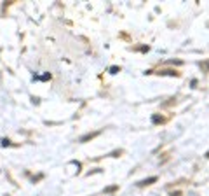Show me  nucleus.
<instances>
[{
  "label": "nucleus",
  "instance_id": "nucleus-1",
  "mask_svg": "<svg viewBox=\"0 0 209 196\" xmlns=\"http://www.w3.org/2000/svg\"><path fill=\"white\" fill-rule=\"evenodd\" d=\"M96 135H98V131H96V133H87V135H84V137H80V138H79V142H86V140H89V138L96 137Z\"/></svg>",
  "mask_w": 209,
  "mask_h": 196
},
{
  "label": "nucleus",
  "instance_id": "nucleus-2",
  "mask_svg": "<svg viewBox=\"0 0 209 196\" xmlns=\"http://www.w3.org/2000/svg\"><path fill=\"white\" fill-rule=\"evenodd\" d=\"M157 179L155 177H150V179H147V180H141V182H138V186H147V184H150V182H155Z\"/></svg>",
  "mask_w": 209,
  "mask_h": 196
}]
</instances>
